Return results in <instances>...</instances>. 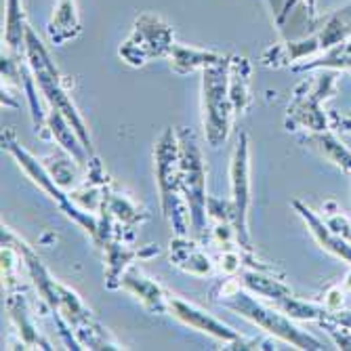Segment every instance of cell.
I'll use <instances>...</instances> for the list:
<instances>
[{"label":"cell","mask_w":351,"mask_h":351,"mask_svg":"<svg viewBox=\"0 0 351 351\" xmlns=\"http://www.w3.org/2000/svg\"><path fill=\"white\" fill-rule=\"evenodd\" d=\"M47 32H49L51 45L55 47H63L80 36L82 21H80L76 0H57L53 15L49 19V25H47Z\"/></svg>","instance_id":"2e32d148"},{"label":"cell","mask_w":351,"mask_h":351,"mask_svg":"<svg viewBox=\"0 0 351 351\" xmlns=\"http://www.w3.org/2000/svg\"><path fill=\"white\" fill-rule=\"evenodd\" d=\"M328 317H332L335 322L345 324V326H349V328H351V311H341V309H337V311H328Z\"/></svg>","instance_id":"484cf974"},{"label":"cell","mask_w":351,"mask_h":351,"mask_svg":"<svg viewBox=\"0 0 351 351\" xmlns=\"http://www.w3.org/2000/svg\"><path fill=\"white\" fill-rule=\"evenodd\" d=\"M223 57V53L217 51H206V49H198V47H183V45H175L171 55L167 57L171 63V70L179 76H187L194 72H202L204 68L213 66Z\"/></svg>","instance_id":"ffe728a7"},{"label":"cell","mask_w":351,"mask_h":351,"mask_svg":"<svg viewBox=\"0 0 351 351\" xmlns=\"http://www.w3.org/2000/svg\"><path fill=\"white\" fill-rule=\"evenodd\" d=\"M246 291L265 297L269 301H280L284 297H291L293 291L286 286L282 280L276 278V271L269 269H257V267H242L236 276H234Z\"/></svg>","instance_id":"e0dca14e"},{"label":"cell","mask_w":351,"mask_h":351,"mask_svg":"<svg viewBox=\"0 0 351 351\" xmlns=\"http://www.w3.org/2000/svg\"><path fill=\"white\" fill-rule=\"evenodd\" d=\"M175 45V32L162 17L141 13L133 23L131 34L118 47V55L129 66L141 68L154 59H167Z\"/></svg>","instance_id":"52a82bcc"},{"label":"cell","mask_w":351,"mask_h":351,"mask_svg":"<svg viewBox=\"0 0 351 351\" xmlns=\"http://www.w3.org/2000/svg\"><path fill=\"white\" fill-rule=\"evenodd\" d=\"M23 59L27 63V68L34 76L40 95L47 99L49 108L59 110L63 116H66L72 126L76 129V133L80 135L84 147L88 149L90 156H95L93 149V139L88 135V126L84 124L78 108L74 106L70 93L66 88V82H63V76L59 72V68L55 66V61L51 59L47 47L43 45V40L38 38V34L32 27H27V34H25V45H23Z\"/></svg>","instance_id":"7a4b0ae2"},{"label":"cell","mask_w":351,"mask_h":351,"mask_svg":"<svg viewBox=\"0 0 351 351\" xmlns=\"http://www.w3.org/2000/svg\"><path fill=\"white\" fill-rule=\"evenodd\" d=\"M349 72H351V70H349Z\"/></svg>","instance_id":"4316f807"},{"label":"cell","mask_w":351,"mask_h":351,"mask_svg":"<svg viewBox=\"0 0 351 351\" xmlns=\"http://www.w3.org/2000/svg\"><path fill=\"white\" fill-rule=\"evenodd\" d=\"M0 143H3V149H5V152H9V154L15 158L17 165H19V169H21L32 181H34L49 198H53V200L57 202V206H59V210H61L63 215H66L68 219H72L74 223H78V226L90 236L93 242L97 240V234H99V219L95 217L93 213H88V210H82V208L72 200L70 191H66L63 187H59V183L53 179L51 171L38 160V158H36L34 154H29V152L19 143V139L15 137V133H13L11 129H5V131H3V135H0Z\"/></svg>","instance_id":"5b68a950"},{"label":"cell","mask_w":351,"mask_h":351,"mask_svg":"<svg viewBox=\"0 0 351 351\" xmlns=\"http://www.w3.org/2000/svg\"><path fill=\"white\" fill-rule=\"evenodd\" d=\"M120 289L131 293L149 313H169V293L135 265L124 271Z\"/></svg>","instance_id":"7c38bea8"},{"label":"cell","mask_w":351,"mask_h":351,"mask_svg":"<svg viewBox=\"0 0 351 351\" xmlns=\"http://www.w3.org/2000/svg\"><path fill=\"white\" fill-rule=\"evenodd\" d=\"M169 313L173 317H177L179 322H183L185 326L200 330V332H206V335L215 337L217 341H221L223 345H232L242 337L238 330H234L226 322L217 320L215 315L206 313L202 307L189 303V301H183L175 295H169Z\"/></svg>","instance_id":"30bf717a"},{"label":"cell","mask_w":351,"mask_h":351,"mask_svg":"<svg viewBox=\"0 0 351 351\" xmlns=\"http://www.w3.org/2000/svg\"><path fill=\"white\" fill-rule=\"evenodd\" d=\"M326 210H328V215H326L324 221L328 223V226H330L339 236H343V238L351 244V221L343 215V210L337 208L335 202H328V204H326Z\"/></svg>","instance_id":"cb8c5ba5"},{"label":"cell","mask_w":351,"mask_h":351,"mask_svg":"<svg viewBox=\"0 0 351 351\" xmlns=\"http://www.w3.org/2000/svg\"><path fill=\"white\" fill-rule=\"evenodd\" d=\"M232 179V213H234V230L236 242L242 250H252L250 232H248V208H250V141L248 133H240L236 147L232 152L230 162Z\"/></svg>","instance_id":"9c48e42d"},{"label":"cell","mask_w":351,"mask_h":351,"mask_svg":"<svg viewBox=\"0 0 351 351\" xmlns=\"http://www.w3.org/2000/svg\"><path fill=\"white\" fill-rule=\"evenodd\" d=\"M337 82V74H324L313 82L303 80L293 90V99L286 110L284 126L286 131H309V133H322L328 131L326 116L320 108L322 99L328 97Z\"/></svg>","instance_id":"ba28073f"},{"label":"cell","mask_w":351,"mask_h":351,"mask_svg":"<svg viewBox=\"0 0 351 351\" xmlns=\"http://www.w3.org/2000/svg\"><path fill=\"white\" fill-rule=\"evenodd\" d=\"M40 135L53 139L63 152L74 158L76 165L86 167V165L90 162V158H93V156H90L88 149L84 147V143H82L80 135L76 133V129L72 126V122H70L66 116H63L59 110L49 108L47 120H45V129L40 131Z\"/></svg>","instance_id":"4fadbf2b"},{"label":"cell","mask_w":351,"mask_h":351,"mask_svg":"<svg viewBox=\"0 0 351 351\" xmlns=\"http://www.w3.org/2000/svg\"><path fill=\"white\" fill-rule=\"evenodd\" d=\"M230 59L223 55L217 63L204 68L202 74V124L204 137L210 147H221L232 131L236 116L230 99Z\"/></svg>","instance_id":"8992f818"},{"label":"cell","mask_w":351,"mask_h":351,"mask_svg":"<svg viewBox=\"0 0 351 351\" xmlns=\"http://www.w3.org/2000/svg\"><path fill=\"white\" fill-rule=\"evenodd\" d=\"M99 248H104V252H106V289H110V291L120 289V280H122L124 271L133 265L135 259H147V257H154V254L160 252V248L154 244L141 246V248H131L129 242L120 240V238L106 240Z\"/></svg>","instance_id":"8fae6325"},{"label":"cell","mask_w":351,"mask_h":351,"mask_svg":"<svg viewBox=\"0 0 351 351\" xmlns=\"http://www.w3.org/2000/svg\"><path fill=\"white\" fill-rule=\"evenodd\" d=\"M311 147H315L320 152L326 160L335 162L343 173H347L351 177V152L339 141L335 139L328 131H322V133H311L307 139H305Z\"/></svg>","instance_id":"603a6c76"},{"label":"cell","mask_w":351,"mask_h":351,"mask_svg":"<svg viewBox=\"0 0 351 351\" xmlns=\"http://www.w3.org/2000/svg\"><path fill=\"white\" fill-rule=\"evenodd\" d=\"M7 309H9V315H11V320H13L19 337H21V343L25 347H32V349H51L49 343L38 335L34 322H32L27 301L19 293V289L7 291Z\"/></svg>","instance_id":"ac0fdd59"},{"label":"cell","mask_w":351,"mask_h":351,"mask_svg":"<svg viewBox=\"0 0 351 351\" xmlns=\"http://www.w3.org/2000/svg\"><path fill=\"white\" fill-rule=\"evenodd\" d=\"M27 19L21 0H7L5 7V32H3V49L15 55H23L25 34H27Z\"/></svg>","instance_id":"44dd1931"},{"label":"cell","mask_w":351,"mask_h":351,"mask_svg":"<svg viewBox=\"0 0 351 351\" xmlns=\"http://www.w3.org/2000/svg\"><path fill=\"white\" fill-rule=\"evenodd\" d=\"M179 137V177L181 189L189 208V228L198 242H206L210 236L208 226V196H206V167L196 133L191 129H177Z\"/></svg>","instance_id":"3957f363"},{"label":"cell","mask_w":351,"mask_h":351,"mask_svg":"<svg viewBox=\"0 0 351 351\" xmlns=\"http://www.w3.org/2000/svg\"><path fill=\"white\" fill-rule=\"evenodd\" d=\"M210 301H215L217 305H223L226 309L240 313L242 317H246L248 322L259 326L267 335L282 339L284 343H291L297 349H311V351L324 349V345L320 341L313 339L311 335H307L305 330H301L299 326H295L293 317H289L284 311H280L276 305L269 307V305L254 299L250 295V291H246L234 276H226L213 286Z\"/></svg>","instance_id":"6da1fadb"},{"label":"cell","mask_w":351,"mask_h":351,"mask_svg":"<svg viewBox=\"0 0 351 351\" xmlns=\"http://www.w3.org/2000/svg\"><path fill=\"white\" fill-rule=\"evenodd\" d=\"M99 213H108L126 230H133L135 226H139V223L149 219V215L143 208H139L131 198H126L124 194H118V191H110L108 187H106Z\"/></svg>","instance_id":"7402d4cb"},{"label":"cell","mask_w":351,"mask_h":351,"mask_svg":"<svg viewBox=\"0 0 351 351\" xmlns=\"http://www.w3.org/2000/svg\"><path fill=\"white\" fill-rule=\"evenodd\" d=\"M297 3H303V5H305V9H307V15H309V19H311V21L315 19L317 0H284V3H282V11H280V13H278V17H276L278 25H282V23H284V19L289 17L291 9H293Z\"/></svg>","instance_id":"d4e9b609"},{"label":"cell","mask_w":351,"mask_h":351,"mask_svg":"<svg viewBox=\"0 0 351 351\" xmlns=\"http://www.w3.org/2000/svg\"><path fill=\"white\" fill-rule=\"evenodd\" d=\"M252 63L242 55H232L230 59V99L236 114H246L252 106L250 90Z\"/></svg>","instance_id":"d6986e66"},{"label":"cell","mask_w":351,"mask_h":351,"mask_svg":"<svg viewBox=\"0 0 351 351\" xmlns=\"http://www.w3.org/2000/svg\"><path fill=\"white\" fill-rule=\"evenodd\" d=\"M156 160V183L160 191V208L165 219L173 226L175 236L189 234V208L181 189L179 177V137L177 129H169L160 135L154 147Z\"/></svg>","instance_id":"277c9868"},{"label":"cell","mask_w":351,"mask_h":351,"mask_svg":"<svg viewBox=\"0 0 351 351\" xmlns=\"http://www.w3.org/2000/svg\"><path fill=\"white\" fill-rule=\"evenodd\" d=\"M293 206H295V210L303 217V221L307 223V230L311 232V236L315 238L317 244H320L324 250H328L330 254H335V257H339V259L351 263V244H349L343 236H339L324 219L317 217V215H315L309 206H305L301 200H295Z\"/></svg>","instance_id":"9a60e30c"},{"label":"cell","mask_w":351,"mask_h":351,"mask_svg":"<svg viewBox=\"0 0 351 351\" xmlns=\"http://www.w3.org/2000/svg\"><path fill=\"white\" fill-rule=\"evenodd\" d=\"M171 263L185 274L206 278L215 274V261L202 248V242L196 238L189 240L187 236H175L171 240Z\"/></svg>","instance_id":"5bb4252c"}]
</instances>
